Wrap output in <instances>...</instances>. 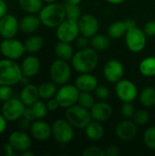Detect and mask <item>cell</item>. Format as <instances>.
Returning a JSON list of instances; mask_svg holds the SVG:
<instances>
[{"label":"cell","mask_w":155,"mask_h":156,"mask_svg":"<svg viewBox=\"0 0 155 156\" xmlns=\"http://www.w3.org/2000/svg\"><path fill=\"white\" fill-rule=\"evenodd\" d=\"M13 98V90L12 86L8 85H0V101L5 102Z\"/></svg>","instance_id":"cell-41"},{"label":"cell","mask_w":155,"mask_h":156,"mask_svg":"<svg viewBox=\"0 0 155 156\" xmlns=\"http://www.w3.org/2000/svg\"><path fill=\"white\" fill-rule=\"evenodd\" d=\"M7 14V5L5 0H0V18Z\"/></svg>","instance_id":"cell-49"},{"label":"cell","mask_w":155,"mask_h":156,"mask_svg":"<svg viewBox=\"0 0 155 156\" xmlns=\"http://www.w3.org/2000/svg\"><path fill=\"white\" fill-rule=\"evenodd\" d=\"M107 1L108 3L111 4V5H121L122 3H124L126 0H105Z\"/></svg>","instance_id":"cell-52"},{"label":"cell","mask_w":155,"mask_h":156,"mask_svg":"<svg viewBox=\"0 0 155 156\" xmlns=\"http://www.w3.org/2000/svg\"><path fill=\"white\" fill-rule=\"evenodd\" d=\"M93 92H94V95L98 101H107L111 97L110 89L104 85H98V87L95 89V90Z\"/></svg>","instance_id":"cell-38"},{"label":"cell","mask_w":155,"mask_h":156,"mask_svg":"<svg viewBox=\"0 0 155 156\" xmlns=\"http://www.w3.org/2000/svg\"><path fill=\"white\" fill-rule=\"evenodd\" d=\"M79 93L80 91L75 84L66 83L58 89L55 98L58 100L61 108L68 109L78 103Z\"/></svg>","instance_id":"cell-7"},{"label":"cell","mask_w":155,"mask_h":156,"mask_svg":"<svg viewBox=\"0 0 155 156\" xmlns=\"http://www.w3.org/2000/svg\"><path fill=\"white\" fill-rule=\"evenodd\" d=\"M95 102H96L95 95H92L91 92L80 91L79 96V100H78V104L81 105L84 108L90 110L91 107L95 104Z\"/></svg>","instance_id":"cell-33"},{"label":"cell","mask_w":155,"mask_h":156,"mask_svg":"<svg viewBox=\"0 0 155 156\" xmlns=\"http://www.w3.org/2000/svg\"><path fill=\"white\" fill-rule=\"evenodd\" d=\"M49 76L53 82L57 85H64L68 83L71 77V68L68 61L57 58L52 62L49 69Z\"/></svg>","instance_id":"cell-6"},{"label":"cell","mask_w":155,"mask_h":156,"mask_svg":"<svg viewBox=\"0 0 155 156\" xmlns=\"http://www.w3.org/2000/svg\"><path fill=\"white\" fill-rule=\"evenodd\" d=\"M80 35L78 21L66 18L58 27H56V36L59 41L73 42Z\"/></svg>","instance_id":"cell-10"},{"label":"cell","mask_w":155,"mask_h":156,"mask_svg":"<svg viewBox=\"0 0 155 156\" xmlns=\"http://www.w3.org/2000/svg\"><path fill=\"white\" fill-rule=\"evenodd\" d=\"M138 133V125L131 119H124L117 123L115 126L116 136L123 141L128 142L132 140Z\"/></svg>","instance_id":"cell-14"},{"label":"cell","mask_w":155,"mask_h":156,"mask_svg":"<svg viewBox=\"0 0 155 156\" xmlns=\"http://www.w3.org/2000/svg\"><path fill=\"white\" fill-rule=\"evenodd\" d=\"M140 103L144 108H152L155 105V89L153 87H145L143 88L139 96Z\"/></svg>","instance_id":"cell-27"},{"label":"cell","mask_w":155,"mask_h":156,"mask_svg":"<svg viewBox=\"0 0 155 156\" xmlns=\"http://www.w3.org/2000/svg\"><path fill=\"white\" fill-rule=\"evenodd\" d=\"M121 154V150L117 145H110L105 150L106 156H119Z\"/></svg>","instance_id":"cell-45"},{"label":"cell","mask_w":155,"mask_h":156,"mask_svg":"<svg viewBox=\"0 0 155 156\" xmlns=\"http://www.w3.org/2000/svg\"><path fill=\"white\" fill-rule=\"evenodd\" d=\"M31 135L39 142L48 141L52 136V128L45 121L37 119L30 125Z\"/></svg>","instance_id":"cell-19"},{"label":"cell","mask_w":155,"mask_h":156,"mask_svg":"<svg viewBox=\"0 0 155 156\" xmlns=\"http://www.w3.org/2000/svg\"><path fill=\"white\" fill-rule=\"evenodd\" d=\"M26 50L29 53L38 52L44 46V39L41 36L33 35L30 36L24 43Z\"/></svg>","instance_id":"cell-32"},{"label":"cell","mask_w":155,"mask_h":156,"mask_svg":"<svg viewBox=\"0 0 155 156\" xmlns=\"http://www.w3.org/2000/svg\"><path fill=\"white\" fill-rule=\"evenodd\" d=\"M139 71L143 77H155V57L150 56L144 58L139 64Z\"/></svg>","instance_id":"cell-28"},{"label":"cell","mask_w":155,"mask_h":156,"mask_svg":"<svg viewBox=\"0 0 155 156\" xmlns=\"http://www.w3.org/2000/svg\"><path fill=\"white\" fill-rule=\"evenodd\" d=\"M22 77L21 67L14 59L5 58L0 60V85H16Z\"/></svg>","instance_id":"cell-3"},{"label":"cell","mask_w":155,"mask_h":156,"mask_svg":"<svg viewBox=\"0 0 155 156\" xmlns=\"http://www.w3.org/2000/svg\"><path fill=\"white\" fill-rule=\"evenodd\" d=\"M79 33L88 37H92L100 29V23L97 17L90 14L82 15L78 20Z\"/></svg>","instance_id":"cell-15"},{"label":"cell","mask_w":155,"mask_h":156,"mask_svg":"<svg viewBox=\"0 0 155 156\" xmlns=\"http://www.w3.org/2000/svg\"><path fill=\"white\" fill-rule=\"evenodd\" d=\"M124 75V67L122 63L115 58L108 60L103 68V76L111 83H117Z\"/></svg>","instance_id":"cell-13"},{"label":"cell","mask_w":155,"mask_h":156,"mask_svg":"<svg viewBox=\"0 0 155 156\" xmlns=\"http://www.w3.org/2000/svg\"><path fill=\"white\" fill-rule=\"evenodd\" d=\"M132 120L138 126H143L150 120L149 112L145 109H141V110L135 111V113L132 117Z\"/></svg>","instance_id":"cell-37"},{"label":"cell","mask_w":155,"mask_h":156,"mask_svg":"<svg viewBox=\"0 0 155 156\" xmlns=\"http://www.w3.org/2000/svg\"><path fill=\"white\" fill-rule=\"evenodd\" d=\"M85 135L91 141H100L104 136V128L101 122L91 121L84 129Z\"/></svg>","instance_id":"cell-24"},{"label":"cell","mask_w":155,"mask_h":156,"mask_svg":"<svg viewBox=\"0 0 155 156\" xmlns=\"http://www.w3.org/2000/svg\"><path fill=\"white\" fill-rule=\"evenodd\" d=\"M75 42H76V46L79 48V49H80V48H88V47H89L90 42V38L80 34V35L77 37V39L75 40Z\"/></svg>","instance_id":"cell-42"},{"label":"cell","mask_w":155,"mask_h":156,"mask_svg":"<svg viewBox=\"0 0 155 156\" xmlns=\"http://www.w3.org/2000/svg\"><path fill=\"white\" fill-rule=\"evenodd\" d=\"M143 31L146 34L147 37H154L155 36V21L152 20L147 22L144 25Z\"/></svg>","instance_id":"cell-43"},{"label":"cell","mask_w":155,"mask_h":156,"mask_svg":"<svg viewBox=\"0 0 155 156\" xmlns=\"http://www.w3.org/2000/svg\"><path fill=\"white\" fill-rule=\"evenodd\" d=\"M0 104H1V101H0Z\"/></svg>","instance_id":"cell-56"},{"label":"cell","mask_w":155,"mask_h":156,"mask_svg":"<svg viewBox=\"0 0 155 156\" xmlns=\"http://www.w3.org/2000/svg\"><path fill=\"white\" fill-rule=\"evenodd\" d=\"M124 37L126 46L130 51L138 53L144 49L147 43V36L143 29H141L138 27L129 28Z\"/></svg>","instance_id":"cell-8"},{"label":"cell","mask_w":155,"mask_h":156,"mask_svg":"<svg viewBox=\"0 0 155 156\" xmlns=\"http://www.w3.org/2000/svg\"><path fill=\"white\" fill-rule=\"evenodd\" d=\"M65 9H66V16L67 18L73 19L78 21L81 15V10L79 4H70V3H65Z\"/></svg>","instance_id":"cell-34"},{"label":"cell","mask_w":155,"mask_h":156,"mask_svg":"<svg viewBox=\"0 0 155 156\" xmlns=\"http://www.w3.org/2000/svg\"><path fill=\"white\" fill-rule=\"evenodd\" d=\"M46 104H47V107H48V109L49 112H55V111H57L60 107L58 100L55 97L48 100V102Z\"/></svg>","instance_id":"cell-46"},{"label":"cell","mask_w":155,"mask_h":156,"mask_svg":"<svg viewBox=\"0 0 155 156\" xmlns=\"http://www.w3.org/2000/svg\"><path fill=\"white\" fill-rule=\"evenodd\" d=\"M41 24L48 28H56L66 18V9L64 4L50 3L42 7L38 13Z\"/></svg>","instance_id":"cell-2"},{"label":"cell","mask_w":155,"mask_h":156,"mask_svg":"<svg viewBox=\"0 0 155 156\" xmlns=\"http://www.w3.org/2000/svg\"><path fill=\"white\" fill-rule=\"evenodd\" d=\"M43 2H45L46 4H50V3H55V2H57V0H43Z\"/></svg>","instance_id":"cell-55"},{"label":"cell","mask_w":155,"mask_h":156,"mask_svg":"<svg viewBox=\"0 0 155 156\" xmlns=\"http://www.w3.org/2000/svg\"><path fill=\"white\" fill-rule=\"evenodd\" d=\"M83 156H105V150L98 145H91L85 148L82 152Z\"/></svg>","instance_id":"cell-40"},{"label":"cell","mask_w":155,"mask_h":156,"mask_svg":"<svg viewBox=\"0 0 155 156\" xmlns=\"http://www.w3.org/2000/svg\"><path fill=\"white\" fill-rule=\"evenodd\" d=\"M135 113V109L132 102H123L121 108V114L123 119H132Z\"/></svg>","instance_id":"cell-39"},{"label":"cell","mask_w":155,"mask_h":156,"mask_svg":"<svg viewBox=\"0 0 155 156\" xmlns=\"http://www.w3.org/2000/svg\"><path fill=\"white\" fill-rule=\"evenodd\" d=\"M43 0H18L20 8L27 14H38L42 9Z\"/></svg>","instance_id":"cell-31"},{"label":"cell","mask_w":155,"mask_h":156,"mask_svg":"<svg viewBox=\"0 0 155 156\" xmlns=\"http://www.w3.org/2000/svg\"><path fill=\"white\" fill-rule=\"evenodd\" d=\"M4 152L6 156H16L17 154V152H16L13 149V147L10 145V144L8 142L4 144Z\"/></svg>","instance_id":"cell-48"},{"label":"cell","mask_w":155,"mask_h":156,"mask_svg":"<svg viewBox=\"0 0 155 156\" xmlns=\"http://www.w3.org/2000/svg\"><path fill=\"white\" fill-rule=\"evenodd\" d=\"M125 22H126V25H127V27H128V29H129V28H132V27H137L136 22H135L133 19H132V18H127V19H125Z\"/></svg>","instance_id":"cell-51"},{"label":"cell","mask_w":155,"mask_h":156,"mask_svg":"<svg viewBox=\"0 0 155 156\" xmlns=\"http://www.w3.org/2000/svg\"><path fill=\"white\" fill-rule=\"evenodd\" d=\"M55 54L58 58L69 61L74 55V48L69 42L59 41L55 46Z\"/></svg>","instance_id":"cell-25"},{"label":"cell","mask_w":155,"mask_h":156,"mask_svg":"<svg viewBox=\"0 0 155 156\" xmlns=\"http://www.w3.org/2000/svg\"><path fill=\"white\" fill-rule=\"evenodd\" d=\"M31 107H32V109H33V111L35 112L36 118L39 119V120H43L44 118H46L48 112H49L48 107H47V104L44 103L41 101H36Z\"/></svg>","instance_id":"cell-36"},{"label":"cell","mask_w":155,"mask_h":156,"mask_svg":"<svg viewBox=\"0 0 155 156\" xmlns=\"http://www.w3.org/2000/svg\"><path fill=\"white\" fill-rule=\"evenodd\" d=\"M128 31V27L125 20H119L111 23L107 30V35L112 39H118L125 36Z\"/></svg>","instance_id":"cell-26"},{"label":"cell","mask_w":155,"mask_h":156,"mask_svg":"<svg viewBox=\"0 0 155 156\" xmlns=\"http://www.w3.org/2000/svg\"><path fill=\"white\" fill-rule=\"evenodd\" d=\"M90 45L92 48L97 51L106 50L111 45V37L107 35L97 33L92 37H90Z\"/></svg>","instance_id":"cell-29"},{"label":"cell","mask_w":155,"mask_h":156,"mask_svg":"<svg viewBox=\"0 0 155 156\" xmlns=\"http://www.w3.org/2000/svg\"><path fill=\"white\" fill-rule=\"evenodd\" d=\"M19 29V22L14 15L6 14L0 18V36L3 38L15 37Z\"/></svg>","instance_id":"cell-16"},{"label":"cell","mask_w":155,"mask_h":156,"mask_svg":"<svg viewBox=\"0 0 155 156\" xmlns=\"http://www.w3.org/2000/svg\"><path fill=\"white\" fill-rule=\"evenodd\" d=\"M22 117L25 118L26 120L29 121L30 122H34L35 120H37L36 115H35V112H34V111H33V109H32L31 106H26Z\"/></svg>","instance_id":"cell-44"},{"label":"cell","mask_w":155,"mask_h":156,"mask_svg":"<svg viewBox=\"0 0 155 156\" xmlns=\"http://www.w3.org/2000/svg\"><path fill=\"white\" fill-rule=\"evenodd\" d=\"M7 142L17 153L29 150L31 147V138L24 131H15L8 136Z\"/></svg>","instance_id":"cell-17"},{"label":"cell","mask_w":155,"mask_h":156,"mask_svg":"<svg viewBox=\"0 0 155 156\" xmlns=\"http://www.w3.org/2000/svg\"><path fill=\"white\" fill-rule=\"evenodd\" d=\"M65 3H70V4H80L82 0H63Z\"/></svg>","instance_id":"cell-54"},{"label":"cell","mask_w":155,"mask_h":156,"mask_svg":"<svg viewBox=\"0 0 155 156\" xmlns=\"http://www.w3.org/2000/svg\"><path fill=\"white\" fill-rule=\"evenodd\" d=\"M39 98L38 87L30 83L24 85L20 92V100L26 106H32Z\"/></svg>","instance_id":"cell-23"},{"label":"cell","mask_w":155,"mask_h":156,"mask_svg":"<svg viewBox=\"0 0 155 156\" xmlns=\"http://www.w3.org/2000/svg\"><path fill=\"white\" fill-rule=\"evenodd\" d=\"M65 119L75 129H83V130L92 121L90 111L87 108L82 107L78 103L66 109Z\"/></svg>","instance_id":"cell-4"},{"label":"cell","mask_w":155,"mask_h":156,"mask_svg":"<svg viewBox=\"0 0 155 156\" xmlns=\"http://www.w3.org/2000/svg\"><path fill=\"white\" fill-rule=\"evenodd\" d=\"M26 51V50L24 43L18 39H16L15 37L4 38V40L0 42V52L5 58L14 60L18 59L24 55Z\"/></svg>","instance_id":"cell-9"},{"label":"cell","mask_w":155,"mask_h":156,"mask_svg":"<svg viewBox=\"0 0 155 156\" xmlns=\"http://www.w3.org/2000/svg\"><path fill=\"white\" fill-rule=\"evenodd\" d=\"M70 61L75 71L79 73H90L99 64V55L97 50L88 47L75 52Z\"/></svg>","instance_id":"cell-1"},{"label":"cell","mask_w":155,"mask_h":156,"mask_svg":"<svg viewBox=\"0 0 155 156\" xmlns=\"http://www.w3.org/2000/svg\"><path fill=\"white\" fill-rule=\"evenodd\" d=\"M40 25L42 24L39 16H36V14H28L19 21V28L26 34L35 33L39 28Z\"/></svg>","instance_id":"cell-22"},{"label":"cell","mask_w":155,"mask_h":156,"mask_svg":"<svg viewBox=\"0 0 155 156\" xmlns=\"http://www.w3.org/2000/svg\"><path fill=\"white\" fill-rule=\"evenodd\" d=\"M51 128L52 137L58 144L65 145L72 142L75 135V128L66 119H58L55 121Z\"/></svg>","instance_id":"cell-5"},{"label":"cell","mask_w":155,"mask_h":156,"mask_svg":"<svg viewBox=\"0 0 155 156\" xmlns=\"http://www.w3.org/2000/svg\"><path fill=\"white\" fill-rule=\"evenodd\" d=\"M6 125H7V121L4 117L2 113H0V134L3 133L6 130Z\"/></svg>","instance_id":"cell-50"},{"label":"cell","mask_w":155,"mask_h":156,"mask_svg":"<svg viewBox=\"0 0 155 156\" xmlns=\"http://www.w3.org/2000/svg\"><path fill=\"white\" fill-rule=\"evenodd\" d=\"M58 91L57 84L55 82L51 81H45L42 82L38 86V93L39 97L42 100H49L51 98H54L56 96V93Z\"/></svg>","instance_id":"cell-30"},{"label":"cell","mask_w":155,"mask_h":156,"mask_svg":"<svg viewBox=\"0 0 155 156\" xmlns=\"http://www.w3.org/2000/svg\"><path fill=\"white\" fill-rule=\"evenodd\" d=\"M20 67L23 76L32 78L38 73L40 69V61L36 56L30 55L23 59Z\"/></svg>","instance_id":"cell-21"},{"label":"cell","mask_w":155,"mask_h":156,"mask_svg":"<svg viewBox=\"0 0 155 156\" xmlns=\"http://www.w3.org/2000/svg\"><path fill=\"white\" fill-rule=\"evenodd\" d=\"M143 143L147 148L155 151V126L148 127L143 133Z\"/></svg>","instance_id":"cell-35"},{"label":"cell","mask_w":155,"mask_h":156,"mask_svg":"<svg viewBox=\"0 0 155 156\" xmlns=\"http://www.w3.org/2000/svg\"><path fill=\"white\" fill-rule=\"evenodd\" d=\"M76 87L79 91L93 92L99 85V80L93 74L90 73H79L76 78L75 83Z\"/></svg>","instance_id":"cell-20"},{"label":"cell","mask_w":155,"mask_h":156,"mask_svg":"<svg viewBox=\"0 0 155 156\" xmlns=\"http://www.w3.org/2000/svg\"><path fill=\"white\" fill-rule=\"evenodd\" d=\"M25 108L26 105L20 99L11 98L3 103L1 113L4 115L7 122H16L23 116Z\"/></svg>","instance_id":"cell-12"},{"label":"cell","mask_w":155,"mask_h":156,"mask_svg":"<svg viewBox=\"0 0 155 156\" xmlns=\"http://www.w3.org/2000/svg\"><path fill=\"white\" fill-rule=\"evenodd\" d=\"M22 156H34V154L32 152H30L29 150H26V151H24L22 153H20Z\"/></svg>","instance_id":"cell-53"},{"label":"cell","mask_w":155,"mask_h":156,"mask_svg":"<svg viewBox=\"0 0 155 156\" xmlns=\"http://www.w3.org/2000/svg\"><path fill=\"white\" fill-rule=\"evenodd\" d=\"M32 122H30L29 121L26 120L25 118L21 117L19 120H18V126L20 127V129L22 131H25V130H27V129H30V125H31Z\"/></svg>","instance_id":"cell-47"},{"label":"cell","mask_w":155,"mask_h":156,"mask_svg":"<svg viewBox=\"0 0 155 156\" xmlns=\"http://www.w3.org/2000/svg\"><path fill=\"white\" fill-rule=\"evenodd\" d=\"M90 111L92 120L101 123L108 122L113 114V109L111 105L103 101H96Z\"/></svg>","instance_id":"cell-18"},{"label":"cell","mask_w":155,"mask_h":156,"mask_svg":"<svg viewBox=\"0 0 155 156\" xmlns=\"http://www.w3.org/2000/svg\"><path fill=\"white\" fill-rule=\"evenodd\" d=\"M115 93L122 102H132L139 96L138 88L130 80L122 79L115 83Z\"/></svg>","instance_id":"cell-11"}]
</instances>
